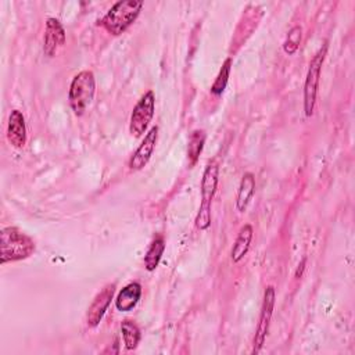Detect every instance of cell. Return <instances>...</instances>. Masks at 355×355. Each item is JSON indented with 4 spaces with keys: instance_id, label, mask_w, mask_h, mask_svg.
<instances>
[{
    "instance_id": "obj_16",
    "label": "cell",
    "mask_w": 355,
    "mask_h": 355,
    "mask_svg": "<svg viewBox=\"0 0 355 355\" xmlns=\"http://www.w3.org/2000/svg\"><path fill=\"white\" fill-rule=\"evenodd\" d=\"M121 331H122V337H123V343L126 349H135L140 341V329L139 326L130 320V319H125L121 323Z\"/></svg>"
},
{
    "instance_id": "obj_10",
    "label": "cell",
    "mask_w": 355,
    "mask_h": 355,
    "mask_svg": "<svg viewBox=\"0 0 355 355\" xmlns=\"http://www.w3.org/2000/svg\"><path fill=\"white\" fill-rule=\"evenodd\" d=\"M65 44V31L61 22L53 17L46 21V31L43 37V51L47 57H54V54Z\"/></svg>"
},
{
    "instance_id": "obj_8",
    "label": "cell",
    "mask_w": 355,
    "mask_h": 355,
    "mask_svg": "<svg viewBox=\"0 0 355 355\" xmlns=\"http://www.w3.org/2000/svg\"><path fill=\"white\" fill-rule=\"evenodd\" d=\"M114 293H115V284H107L97 293L86 315L89 327H96L101 322L108 305L111 304V300L114 298Z\"/></svg>"
},
{
    "instance_id": "obj_6",
    "label": "cell",
    "mask_w": 355,
    "mask_h": 355,
    "mask_svg": "<svg viewBox=\"0 0 355 355\" xmlns=\"http://www.w3.org/2000/svg\"><path fill=\"white\" fill-rule=\"evenodd\" d=\"M155 111V96L151 90L146 92L136 103L129 121V132L135 137L146 133Z\"/></svg>"
},
{
    "instance_id": "obj_1",
    "label": "cell",
    "mask_w": 355,
    "mask_h": 355,
    "mask_svg": "<svg viewBox=\"0 0 355 355\" xmlns=\"http://www.w3.org/2000/svg\"><path fill=\"white\" fill-rule=\"evenodd\" d=\"M35 251L33 240L17 227H3L0 232V262H15L26 259Z\"/></svg>"
},
{
    "instance_id": "obj_9",
    "label": "cell",
    "mask_w": 355,
    "mask_h": 355,
    "mask_svg": "<svg viewBox=\"0 0 355 355\" xmlns=\"http://www.w3.org/2000/svg\"><path fill=\"white\" fill-rule=\"evenodd\" d=\"M157 139H158V126H153L144 136L143 141L140 143V146L137 147L135 154L130 157L129 164H128L130 171H140L148 164V161L153 155V151L155 148Z\"/></svg>"
},
{
    "instance_id": "obj_18",
    "label": "cell",
    "mask_w": 355,
    "mask_h": 355,
    "mask_svg": "<svg viewBox=\"0 0 355 355\" xmlns=\"http://www.w3.org/2000/svg\"><path fill=\"white\" fill-rule=\"evenodd\" d=\"M230 69H232V58L227 57L225 60V62L222 64V68L219 69V73L215 79V82L212 83L211 86V92L216 96L222 94L226 89V85H227V80H229V75H230Z\"/></svg>"
},
{
    "instance_id": "obj_13",
    "label": "cell",
    "mask_w": 355,
    "mask_h": 355,
    "mask_svg": "<svg viewBox=\"0 0 355 355\" xmlns=\"http://www.w3.org/2000/svg\"><path fill=\"white\" fill-rule=\"evenodd\" d=\"M252 226L251 225H244L240 232H239V236L233 244V248H232V252H230V257H232V261L234 263L240 262L244 255L248 252L250 250V244H251V240H252Z\"/></svg>"
},
{
    "instance_id": "obj_19",
    "label": "cell",
    "mask_w": 355,
    "mask_h": 355,
    "mask_svg": "<svg viewBox=\"0 0 355 355\" xmlns=\"http://www.w3.org/2000/svg\"><path fill=\"white\" fill-rule=\"evenodd\" d=\"M301 37H302V29H301V26H298V25L293 26V28L288 31L287 37H286V40H284V43H283V50H284V53H287V54H294V53L298 50V47H300Z\"/></svg>"
},
{
    "instance_id": "obj_4",
    "label": "cell",
    "mask_w": 355,
    "mask_h": 355,
    "mask_svg": "<svg viewBox=\"0 0 355 355\" xmlns=\"http://www.w3.org/2000/svg\"><path fill=\"white\" fill-rule=\"evenodd\" d=\"M219 166L215 162L207 165L201 179V204L196 216V226L200 230H207L211 225V204L218 187Z\"/></svg>"
},
{
    "instance_id": "obj_5",
    "label": "cell",
    "mask_w": 355,
    "mask_h": 355,
    "mask_svg": "<svg viewBox=\"0 0 355 355\" xmlns=\"http://www.w3.org/2000/svg\"><path fill=\"white\" fill-rule=\"evenodd\" d=\"M326 53H327V43L324 42L323 46L318 50V53L313 55V58L309 62V68H308L305 83H304V111L306 116H311L313 114L320 71H322Z\"/></svg>"
},
{
    "instance_id": "obj_17",
    "label": "cell",
    "mask_w": 355,
    "mask_h": 355,
    "mask_svg": "<svg viewBox=\"0 0 355 355\" xmlns=\"http://www.w3.org/2000/svg\"><path fill=\"white\" fill-rule=\"evenodd\" d=\"M204 143H205L204 130H198V129L193 130L189 137V146H187V155H189L191 165H194L197 162V159L200 158Z\"/></svg>"
},
{
    "instance_id": "obj_2",
    "label": "cell",
    "mask_w": 355,
    "mask_h": 355,
    "mask_svg": "<svg viewBox=\"0 0 355 355\" xmlns=\"http://www.w3.org/2000/svg\"><path fill=\"white\" fill-rule=\"evenodd\" d=\"M141 8H143V1H137V0L116 1L103 17L101 25L108 33L114 36H119L137 19Z\"/></svg>"
},
{
    "instance_id": "obj_12",
    "label": "cell",
    "mask_w": 355,
    "mask_h": 355,
    "mask_svg": "<svg viewBox=\"0 0 355 355\" xmlns=\"http://www.w3.org/2000/svg\"><path fill=\"white\" fill-rule=\"evenodd\" d=\"M141 297V286L137 282L126 284L115 298V306L121 312L132 311Z\"/></svg>"
},
{
    "instance_id": "obj_11",
    "label": "cell",
    "mask_w": 355,
    "mask_h": 355,
    "mask_svg": "<svg viewBox=\"0 0 355 355\" xmlns=\"http://www.w3.org/2000/svg\"><path fill=\"white\" fill-rule=\"evenodd\" d=\"M7 140L15 148H22L26 144V125L19 110H12L8 116Z\"/></svg>"
},
{
    "instance_id": "obj_20",
    "label": "cell",
    "mask_w": 355,
    "mask_h": 355,
    "mask_svg": "<svg viewBox=\"0 0 355 355\" xmlns=\"http://www.w3.org/2000/svg\"><path fill=\"white\" fill-rule=\"evenodd\" d=\"M305 258H302V261H301V263L298 265V268H297V272H295V277H301V275H302V270H304V265H305Z\"/></svg>"
},
{
    "instance_id": "obj_3",
    "label": "cell",
    "mask_w": 355,
    "mask_h": 355,
    "mask_svg": "<svg viewBox=\"0 0 355 355\" xmlns=\"http://www.w3.org/2000/svg\"><path fill=\"white\" fill-rule=\"evenodd\" d=\"M96 92V80L92 71H80L71 82L68 100L75 115L80 116L93 101Z\"/></svg>"
},
{
    "instance_id": "obj_14",
    "label": "cell",
    "mask_w": 355,
    "mask_h": 355,
    "mask_svg": "<svg viewBox=\"0 0 355 355\" xmlns=\"http://www.w3.org/2000/svg\"><path fill=\"white\" fill-rule=\"evenodd\" d=\"M255 190V178L251 172L244 173V176L241 178L240 186H239V191H237V200H236V207L240 212H244L252 194Z\"/></svg>"
},
{
    "instance_id": "obj_7",
    "label": "cell",
    "mask_w": 355,
    "mask_h": 355,
    "mask_svg": "<svg viewBox=\"0 0 355 355\" xmlns=\"http://www.w3.org/2000/svg\"><path fill=\"white\" fill-rule=\"evenodd\" d=\"M273 306H275V287L268 286L263 294V301H262V308H261V315H259V323L257 327V333L254 337V347H252V354H259L262 349L268 331H269V324L270 319L273 315Z\"/></svg>"
},
{
    "instance_id": "obj_15",
    "label": "cell",
    "mask_w": 355,
    "mask_h": 355,
    "mask_svg": "<svg viewBox=\"0 0 355 355\" xmlns=\"http://www.w3.org/2000/svg\"><path fill=\"white\" fill-rule=\"evenodd\" d=\"M164 250H165V241H164L162 237L155 239L150 244V247H148V250H147V252L144 255V266H146V269L148 272L155 270V268L158 266V263L161 261Z\"/></svg>"
}]
</instances>
